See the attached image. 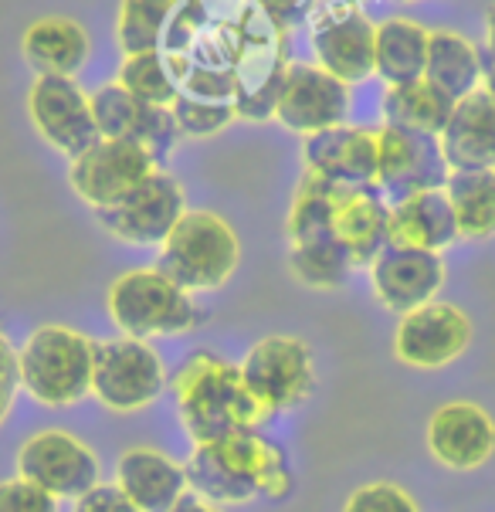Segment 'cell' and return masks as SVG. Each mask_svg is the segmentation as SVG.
<instances>
[{
    "mask_svg": "<svg viewBox=\"0 0 495 512\" xmlns=\"http://www.w3.org/2000/svg\"><path fill=\"white\" fill-rule=\"evenodd\" d=\"M184 468L190 489L217 506H245L251 499L285 502L295 492L289 451L258 431L201 441Z\"/></svg>",
    "mask_w": 495,
    "mask_h": 512,
    "instance_id": "6da1fadb",
    "label": "cell"
},
{
    "mask_svg": "<svg viewBox=\"0 0 495 512\" xmlns=\"http://www.w3.org/2000/svg\"><path fill=\"white\" fill-rule=\"evenodd\" d=\"M177 418L194 445L238 431H258L268 421L248 390L241 367L211 350H194L167 380Z\"/></svg>",
    "mask_w": 495,
    "mask_h": 512,
    "instance_id": "7a4b0ae2",
    "label": "cell"
},
{
    "mask_svg": "<svg viewBox=\"0 0 495 512\" xmlns=\"http://www.w3.org/2000/svg\"><path fill=\"white\" fill-rule=\"evenodd\" d=\"M106 309L112 326L133 340H156V336H184L207 323V312L197 299L160 268H133L109 285Z\"/></svg>",
    "mask_w": 495,
    "mask_h": 512,
    "instance_id": "3957f363",
    "label": "cell"
},
{
    "mask_svg": "<svg viewBox=\"0 0 495 512\" xmlns=\"http://www.w3.org/2000/svg\"><path fill=\"white\" fill-rule=\"evenodd\" d=\"M238 265V234L221 214L201 211V207H187L184 218L163 238L160 258H156V268L190 295L224 289L231 275L238 272Z\"/></svg>",
    "mask_w": 495,
    "mask_h": 512,
    "instance_id": "277c9868",
    "label": "cell"
},
{
    "mask_svg": "<svg viewBox=\"0 0 495 512\" xmlns=\"http://www.w3.org/2000/svg\"><path fill=\"white\" fill-rule=\"evenodd\" d=\"M95 340L72 326H38L17 350V377L41 407H72L92 397Z\"/></svg>",
    "mask_w": 495,
    "mask_h": 512,
    "instance_id": "5b68a950",
    "label": "cell"
},
{
    "mask_svg": "<svg viewBox=\"0 0 495 512\" xmlns=\"http://www.w3.org/2000/svg\"><path fill=\"white\" fill-rule=\"evenodd\" d=\"M289 65V31L248 0L238 21V45H234L231 62L238 119H248V123L275 119Z\"/></svg>",
    "mask_w": 495,
    "mask_h": 512,
    "instance_id": "8992f818",
    "label": "cell"
},
{
    "mask_svg": "<svg viewBox=\"0 0 495 512\" xmlns=\"http://www.w3.org/2000/svg\"><path fill=\"white\" fill-rule=\"evenodd\" d=\"M170 373L150 340L119 333L116 340H95L92 397L112 414H136L156 404L167 390Z\"/></svg>",
    "mask_w": 495,
    "mask_h": 512,
    "instance_id": "52a82bcc",
    "label": "cell"
},
{
    "mask_svg": "<svg viewBox=\"0 0 495 512\" xmlns=\"http://www.w3.org/2000/svg\"><path fill=\"white\" fill-rule=\"evenodd\" d=\"M238 367L268 418L302 407L316 390V357L299 336H265Z\"/></svg>",
    "mask_w": 495,
    "mask_h": 512,
    "instance_id": "ba28073f",
    "label": "cell"
},
{
    "mask_svg": "<svg viewBox=\"0 0 495 512\" xmlns=\"http://www.w3.org/2000/svg\"><path fill=\"white\" fill-rule=\"evenodd\" d=\"M309 45L316 65L346 85L367 82L373 75V38L377 24L363 14V4L319 0L309 14Z\"/></svg>",
    "mask_w": 495,
    "mask_h": 512,
    "instance_id": "9c48e42d",
    "label": "cell"
},
{
    "mask_svg": "<svg viewBox=\"0 0 495 512\" xmlns=\"http://www.w3.org/2000/svg\"><path fill=\"white\" fill-rule=\"evenodd\" d=\"M17 475L51 492L58 502L78 499L102 482V462L92 445L72 431L48 428L38 431L17 448Z\"/></svg>",
    "mask_w": 495,
    "mask_h": 512,
    "instance_id": "30bf717a",
    "label": "cell"
},
{
    "mask_svg": "<svg viewBox=\"0 0 495 512\" xmlns=\"http://www.w3.org/2000/svg\"><path fill=\"white\" fill-rule=\"evenodd\" d=\"M95 221L123 245H163L173 224L187 214V194L170 170H153L123 201L92 211Z\"/></svg>",
    "mask_w": 495,
    "mask_h": 512,
    "instance_id": "8fae6325",
    "label": "cell"
},
{
    "mask_svg": "<svg viewBox=\"0 0 495 512\" xmlns=\"http://www.w3.org/2000/svg\"><path fill=\"white\" fill-rule=\"evenodd\" d=\"M153 170H160V160L150 150H143L140 143L102 136L85 153L68 160V184H72L78 201L89 204L92 211H102V207L123 201Z\"/></svg>",
    "mask_w": 495,
    "mask_h": 512,
    "instance_id": "7c38bea8",
    "label": "cell"
},
{
    "mask_svg": "<svg viewBox=\"0 0 495 512\" xmlns=\"http://www.w3.org/2000/svg\"><path fill=\"white\" fill-rule=\"evenodd\" d=\"M377 133V187L387 204L418 190H438L448 180V160L438 136L384 123Z\"/></svg>",
    "mask_w": 495,
    "mask_h": 512,
    "instance_id": "4fadbf2b",
    "label": "cell"
},
{
    "mask_svg": "<svg viewBox=\"0 0 495 512\" xmlns=\"http://www.w3.org/2000/svg\"><path fill=\"white\" fill-rule=\"evenodd\" d=\"M28 112L41 140L68 160L102 140L92 116V99L68 75L34 78L28 89Z\"/></svg>",
    "mask_w": 495,
    "mask_h": 512,
    "instance_id": "5bb4252c",
    "label": "cell"
},
{
    "mask_svg": "<svg viewBox=\"0 0 495 512\" xmlns=\"http://www.w3.org/2000/svg\"><path fill=\"white\" fill-rule=\"evenodd\" d=\"M472 346V319L451 302H424L394 329V357L414 370H441Z\"/></svg>",
    "mask_w": 495,
    "mask_h": 512,
    "instance_id": "9a60e30c",
    "label": "cell"
},
{
    "mask_svg": "<svg viewBox=\"0 0 495 512\" xmlns=\"http://www.w3.org/2000/svg\"><path fill=\"white\" fill-rule=\"evenodd\" d=\"M89 99H92V116H95V126H99V136H106V140L140 143L143 150H150L160 163L177 150L180 140H184L177 119H173V112L167 106L140 102L119 82H106L102 89H95Z\"/></svg>",
    "mask_w": 495,
    "mask_h": 512,
    "instance_id": "2e32d148",
    "label": "cell"
},
{
    "mask_svg": "<svg viewBox=\"0 0 495 512\" xmlns=\"http://www.w3.org/2000/svg\"><path fill=\"white\" fill-rule=\"evenodd\" d=\"M346 112H350V85L319 65H289L279 106H275V123L289 133L312 136L346 123Z\"/></svg>",
    "mask_w": 495,
    "mask_h": 512,
    "instance_id": "e0dca14e",
    "label": "cell"
},
{
    "mask_svg": "<svg viewBox=\"0 0 495 512\" xmlns=\"http://www.w3.org/2000/svg\"><path fill=\"white\" fill-rule=\"evenodd\" d=\"M445 279L448 268L438 251L387 245L370 265L373 295H377L380 306L387 312H397V316L438 299Z\"/></svg>",
    "mask_w": 495,
    "mask_h": 512,
    "instance_id": "ac0fdd59",
    "label": "cell"
},
{
    "mask_svg": "<svg viewBox=\"0 0 495 512\" xmlns=\"http://www.w3.org/2000/svg\"><path fill=\"white\" fill-rule=\"evenodd\" d=\"M428 451L451 472H475L495 455V418L475 401H448L428 421Z\"/></svg>",
    "mask_w": 495,
    "mask_h": 512,
    "instance_id": "d6986e66",
    "label": "cell"
},
{
    "mask_svg": "<svg viewBox=\"0 0 495 512\" xmlns=\"http://www.w3.org/2000/svg\"><path fill=\"white\" fill-rule=\"evenodd\" d=\"M302 167L329 184H377V133L340 123L323 133L302 136Z\"/></svg>",
    "mask_w": 495,
    "mask_h": 512,
    "instance_id": "ffe728a7",
    "label": "cell"
},
{
    "mask_svg": "<svg viewBox=\"0 0 495 512\" xmlns=\"http://www.w3.org/2000/svg\"><path fill=\"white\" fill-rule=\"evenodd\" d=\"M116 485L140 512H167L190 489L187 468L150 445H133L119 455Z\"/></svg>",
    "mask_w": 495,
    "mask_h": 512,
    "instance_id": "44dd1931",
    "label": "cell"
},
{
    "mask_svg": "<svg viewBox=\"0 0 495 512\" xmlns=\"http://www.w3.org/2000/svg\"><path fill=\"white\" fill-rule=\"evenodd\" d=\"M336 241L350 251L356 268H370L373 258L390 245V204L377 184L370 187H340L333 214Z\"/></svg>",
    "mask_w": 495,
    "mask_h": 512,
    "instance_id": "7402d4cb",
    "label": "cell"
},
{
    "mask_svg": "<svg viewBox=\"0 0 495 512\" xmlns=\"http://www.w3.org/2000/svg\"><path fill=\"white\" fill-rule=\"evenodd\" d=\"M451 170H492L495 167V99L482 89L455 102L438 136Z\"/></svg>",
    "mask_w": 495,
    "mask_h": 512,
    "instance_id": "603a6c76",
    "label": "cell"
},
{
    "mask_svg": "<svg viewBox=\"0 0 495 512\" xmlns=\"http://www.w3.org/2000/svg\"><path fill=\"white\" fill-rule=\"evenodd\" d=\"M458 241V221L451 211L445 187L418 190L390 204V245L448 251Z\"/></svg>",
    "mask_w": 495,
    "mask_h": 512,
    "instance_id": "cb8c5ba5",
    "label": "cell"
},
{
    "mask_svg": "<svg viewBox=\"0 0 495 512\" xmlns=\"http://www.w3.org/2000/svg\"><path fill=\"white\" fill-rule=\"evenodd\" d=\"M21 51L38 75H68L75 78L92 55V38L72 17L48 14L34 21L21 38Z\"/></svg>",
    "mask_w": 495,
    "mask_h": 512,
    "instance_id": "d4e9b609",
    "label": "cell"
},
{
    "mask_svg": "<svg viewBox=\"0 0 495 512\" xmlns=\"http://www.w3.org/2000/svg\"><path fill=\"white\" fill-rule=\"evenodd\" d=\"M431 31L411 17H387L377 24L373 38V75L384 78V85H404L424 78L428 65Z\"/></svg>",
    "mask_w": 495,
    "mask_h": 512,
    "instance_id": "484cf974",
    "label": "cell"
},
{
    "mask_svg": "<svg viewBox=\"0 0 495 512\" xmlns=\"http://www.w3.org/2000/svg\"><path fill=\"white\" fill-rule=\"evenodd\" d=\"M482 68L485 65L479 58V48H475L465 34H458L451 28L431 31L428 65H424V78H428L431 85H438L441 92L458 102L479 89Z\"/></svg>",
    "mask_w": 495,
    "mask_h": 512,
    "instance_id": "4316f807",
    "label": "cell"
},
{
    "mask_svg": "<svg viewBox=\"0 0 495 512\" xmlns=\"http://www.w3.org/2000/svg\"><path fill=\"white\" fill-rule=\"evenodd\" d=\"M380 109H384V123L390 126L441 136L451 109H455V99L441 92L438 85H431L428 78H414L404 85H387Z\"/></svg>",
    "mask_w": 495,
    "mask_h": 512,
    "instance_id": "83f0119b",
    "label": "cell"
},
{
    "mask_svg": "<svg viewBox=\"0 0 495 512\" xmlns=\"http://www.w3.org/2000/svg\"><path fill=\"white\" fill-rule=\"evenodd\" d=\"M445 197L455 211L458 238L485 241L495 234V173L492 170H451Z\"/></svg>",
    "mask_w": 495,
    "mask_h": 512,
    "instance_id": "f1b7e54d",
    "label": "cell"
},
{
    "mask_svg": "<svg viewBox=\"0 0 495 512\" xmlns=\"http://www.w3.org/2000/svg\"><path fill=\"white\" fill-rule=\"evenodd\" d=\"M343 184H329L323 177L302 173L299 187H295L289 218H285V234L289 245H316V241H336L333 234V214L336 197Z\"/></svg>",
    "mask_w": 495,
    "mask_h": 512,
    "instance_id": "f546056e",
    "label": "cell"
},
{
    "mask_svg": "<svg viewBox=\"0 0 495 512\" xmlns=\"http://www.w3.org/2000/svg\"><path fill=\"white\" fill-rule=\"evenodd\" d=\"M292 275L309 289H343L356 272L350 251L340 241H316V245H289Z\"/></svg>",
    "mask_w": 495,
    "mask_h": 512,
    "instance_id": "4dcf8cb0",
    "label": "cell"
},
{
    "mask_svg": "<svg viewBox=\"0 0 495 512\" xmlns=\"http://www.w3.org/2000/svg\"><path fill=\"white\" fill-rule=\"evenodd\" d=\"M170 11H173V0H119L116 41L123 48V55L160 51Z\"/></svg>",
    "mask_w": 495,
    "mask_h": 512,
    "instance_id": "1f68e13d",
    "label": "cell"
},
{
    "mask_svg": "<svg viewBox=\"0 0 495 512\" xmlns=\"http://www.w3.org/2000/svg\"><path fill=\"white\" fill-rule=\"evenodd\" d=\"M119 85L136 95L140 102H150V106H167L177 95V78H173L170 58L163 51H140V55H126L123 65H119Z\"/></svg>",
    "mask_w": 495,
    "mask_h": 512,
    "instance_id": "d6a6232c",
    "label": "cell"
},
{
    "mask_svg": "<svg viewBox=\"0 0 495 512\" xmlns=\"http://www.w3.org/2000/svg\"><path fill=\"white\" fill-rule=\"evenodd\" d=\"M170 112L180 126V136H190V140H207V136H217L221 129H228L234 119H238V109L224 106V102H201V99H173Z\"/></svg>",
    "mask_w": 495,
    "mask_h": 512,
    "instance_id": "836d02e7",
    "label": "cell"
},
{
    "mask_svg": "<svg viewBox=\"0 0 495 512\" xmlns=\"http://www.w3.org/2000/svg\"><path fill=\"white\" fill-rule=\"evenodd\" d=\"M343 512H421L418 499L397 482H367L353 489L343 502Z\"/></svg>",
    "mask_w": 495,
    "mask_h": 512,
    "instance_id": "e575fe53",
    "label": "cell"
},
{
    "mask_svg": "<svg viewBox=\"0 0 495 512\" xmlns=\"http://www.w3.org/2000/svg\"><path fill=\"white\" fill-rule=\"evenodd\" d=\"M58 502L51 492L28 479H4L0 482V512H58Z\"/></svg>",
    "mask_w": 495,
    "mask_h": 512,
    "instance_id": "d590c367",
    "label": "cell"
},
{
    "mask_svg": "<svg viewBox=\"0 0 495 512\" xmlns=\"http://www.w3.org/2000/svg\"><path fill=\"white\" fill-rule=\"evenodd\" d=\"M17 390H21V377H17V350L7 340V333L0 329V428L11 418Z\"/></svg>",
    "mask_w": 495,
    "mask_h": 512,
    "instance_id": "8d00e7d4",
    "label": "cell"
},
{
    "mask_svg": "<svg viewBox=\"0 0 495 512\" xmlns=\"http://www.w3.org/2000/svg\"><path fill=\"white\" fill-rule=\"evenodd\" d=\"M72 512H140V509H136L133 502H129L123 492H119L116 482H112V485L99 482V485H92L85 496L75 499Z\"/></svg>",
    "mask_w": 495,
    "mask_h": 512,
    "instance_id": "74e56055",
    "label": "cell"
},
{
    "mask_svg": "<svg viewBox=\"0 0 495 512\" xmlns=\"http://www.w3.org/2000/svg\"><path fill=\"white\" fill-rule=\"evenodd\" d=\"M180 4H187L194 14H201V21L211 24V28H238L248 0H180Z\"/></svg>",
    "mask_w": 495,
    "mask_h": 512,
    "instance_id": "f35d334b",
    "label": "cell"
},
{
    "mask_svg": "<svg viewBox=\"0 0 495 512\" xmlns=\"http://www.w3.org/2000/svg\"><path fill=\"white\" fill-rule=\"evenodd\" d=\"M251 4H255L258 11H265L275 24H282V28L289 31V28H295V24L309 21V14L316 11L319 0H251Z\"/></svg>",
    "mask_w": 495,
    "mask_h": 512,
    "instance_id": "ab89813d",
    "label": "cell"
},
{
    "mask_svg": "<svg viewBox=\"0 0 495 512\" xmlns=\"http://www.w3.org/2000/svg\"><path fill=\"white\" fill-rule=\"evenodd\" d=\"M167 512H224V509L217 506V502H211V499L197 496L194 489H187L184 496L173 502V509H167Z\"/></svg>",
    "mask_w": 495,
    "mask_h": 512,
    "instance_id": "60d3db41",
    "label": "cell"
},
{
    "mask_svg": "<svg viewBox=\"0 0 495 512\" xmlns=\"http://www.w3.org/2000/svg\"><path fill=\"white\" fill-rule=\"evenodd\" d=\"M479 89L489 95V99H495V58L489 65L482 68V82H479Z\"/></svg>",
    "mask_w": 495,
    "mask_h": 512,
    "instance_id": "b9f144b4",
    "label": "cell"
},
{
    "mask_svg": "<svg viewBox=\"0 0 495 512\" xmlns=\"http://www.w3.org/2000/svg\"><path fill=\"white\" fill-rule=\"evenodd\" d=\"M485 38H489V48L495 51V4L489 7V14H485Z\"/></svg>",
    "mask_w": 495,
    "mask_h": 512,
    "instance_id": "7bdbcfd3",
    "label": "cell"
},
{
    "mask_svg": "<svg viewBox=\"0 0 495 512\" xmlns=\"http://www.w3.org/2000/svg\"><path fill=\"white\" fill-rule=\"evenodd\" d=\"M346 4H363V0H346Z\"/></svg>",
    "mask_w": 495,
    "mask_h": 512,
    "instance_id": "ee69618b",
    "label": "cell"
},
{
    "mask_svg": "<svg viewBox=\"0 0 495 512\" xmlns=\"http://www.w3.org/2000/svg\"><path fill=\"white\" fill-rule=\"evenodd\" d=\"M492 173H495V167H492Z\"/></svg>",
    "mask_w": 495,
    "mask_h": 512,
    "instance_id": "f6af8a7d",
    "label": "cell"
},
{
    "mask_svg": "<svg viewBox=\"0 0 495 512\" xmlns=\"http://www.w3.org/2000/svg\"><path fill=\"white\" fill-rule=\"evenodd\" d=\"M404 4H407V0H404Z\"/></svg>",
    "mask_w": 495,
    "mask_h": 512,
    "instance_id": "bcb514c9",
    "label": "cell"
}]
</instances>
